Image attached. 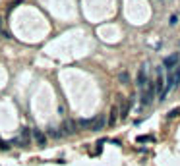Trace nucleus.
Returning a JSON list of instances; mask_svg holds the SVG:
<instances>
[{
  "mask_svg": "<svg viewBox=\"0 0 180 166\" xmlns=\"http://www.w3.org/2000/svg\"><path fill=\"white\" fill-rule=\"evenodd\" d=\"M155 93H159V101H165V70L163 66L157 68V77H155Z\"/></svg>",
  "mask_w": 180,
  "mask_h": 166,
  "instance_id": "1",
  "label": "nucleus"
},
{
  "mask_svg": "<svg viewBox=\"0 0 180 166\" xmlns=\"http://www.w3.org/2000/svg\"><path fill=\"white\" fill-rule=\"evenodd\" d=\"M153 97H155V83H153V79H147L145 87L141 89V105H144V106L151 105Z\"/></svg>",
  "mask_w": 180,
  "mask_h": 166,
  "instance_id": "2",
  "label": "nucleus"
},
{
  "mask_svg": "<svg viewBox=\"0 0 180 166\" xmlns=\"http://www.w3.org/2000/svg\"><path fill=\"white\" fill-rule=\"evenodd\" d=\"M176 66H178V54H171V56H167V58L163 60V70H165L167 74H171Z\"/></svg>",
  "mask_w": 180,
  "mask_h": 166,
  "instance_id": "3",
  "label": "nucleus"
},
{
  "mask_svg": "<svg viewBox=\"0 0 180 166\" xmlns=\"http://www.w3.org/2000/svg\"><path fill=\"white\" fill-rule=\"evenodd\" d=\"M105 116L101 114V116H95V118H91V126H89V129L91 131H99V129H103V126H105Z\"/></svg>",
  "mask_w": 180,
  "mask_h": 166,
  "instance_id": "4",
  "label": "nucleus"
},
{
  "mask_svg": "<svg viewBox=\"0 0 180 166\" xmlns=\"http://www.w3.org/2000/svg\"><path fill=\"white\" fill-rule=\"evenodd\" d=\"M145 83H147V68L145 66H141L140 71H137V89H144L145 87Z\"/></svg>",
  "mask_w": 180,
  "mask_h": 166,
  "instance_id": "5",
  "label": "nucleus"
},
{
  "mask_svg": "<svg viewBox=\"0 0 180 166\" xmlns=\"http://www.w3.org/2000/svg\"><path fill=\"white\" fill-rule=\"evenodd\" d=\"M31 133H33V139L37 141V145H39V147H45V145H47V137H45V133L41 131V129H33Z\"/></svg>",
  "mask_w": 180,
  "mask_h": 166,
  "instance_id": "6",
  "label": "nucleus"
},
{
  "mask_svg": "<svg viewBox=\"0 0 180 166\" xmlns=\"http://www.w3.org/2000/svg\"><path fill=\"white\" fill-rule=\"evenodd\" d=\"M62 133H66V135H72V133H76V122L66 120L64 124H62Z\"/></svg>",
  "mask_w": 180,
  "mask_h": 166,
  "instance_id": "7",
  "label": "nucleus"
},
{
  "mask_svg": "<svg viewBox=\"0 0 180 166\" xmlns=\"http://www.w3.org/2000/svg\"><path fill=\"white\" fill-rule=\"evenodd\" d=\"M116 120H118V108L112 106L110 108V118H109V126H114Z\"/></svg>",
  "mask_w": 180,
  "mask_h": 166,
  "instance_id": "8",
  "label": "nucleus"
},
{
  "mask_svg": "<svg viewBox=\"0 0 180 166\" xmlns=\"http://www.w3.org/2000/svg\"><path fill=\"white\" fill-rule=\"evenodd\" d=\"M130 106H132V101H126V102H124V106H122V110H120V118H122V120H124L126 116H128Z\"/></svg>",
  "mask_w": 180,
  "mask_h": 166,
  "instance_id": "9",
  "label": "nucleus"
},
{
  "mask_svg": "<svg viewBox=\"0 0 180 166\" xmlns=\"http://www.w3.org/2000/svg\"><path fill=\"white\" fill-rule=\"evenodd\" d=\"M136 141L137 143H151V141H155V137H153V135H140Z\"/></svg>",
  "mask_w": 180,
  "mask_h": 166,
  "instance_id": "10",
  "label": "nucleus"
},
{
  "mask_svg": "<svg viewBox=\"0 0 180 166\" xmlns=\"http://www.w3.org/2000/svg\"><path fill=\"white\" fill-rule=\"evenodd\" d=\"M118 79H120V83H128L130 77H128V74H126V71H122V74L118 75Z\"/></svg>",
  "mask_w": 180,
  "mask_h": 166,
  "instance_id": "11",
  "label": "nucleus"
},
{
  "mask_svg": "<svg viewBox=\"0 0 180 166\" xmlns=\"http://www.w3.org/2000/svg\"><path fill=\"white\" fill-rule=\"evenodd\" d=\"M178 114H180V108H174V110H171L167 116H168V118H174V116H178Z\"/></svg>",
  "mask_w": 180,
  "mask_h": 166,
  "instance_id": "12",
  "label": "nucleus"
},
{
  "mask_svg": "<svg viewBox=\"0 0 180 166\" xmlns=\"http://www.w3.org/2000/svg\"><path fill=\"white\" fill-rule=\"evenodd\" d=\"M47 133H49L50 137H58V135H60V133H58L56 129H52V128H49V131H47Z\"/></svg>",
  "mask_w": 180,
  "mask_h": 166,
  "instance_id": "13",
  "label": "nucleus"
},
{
  "mask_svg": "<svg viewBox=\"0 0 180 166\" xmlns=\"http://www.w3.org/2000/svg\"><path fill=\"white\" fill-rule=\"evenodd\" d=\"M8 147H10V145H8V143H4L2 139H0V149H8Z\"/></svg>",
  "mask_w": 180,
  "mask_h": 166,
  "instance_id": "14",
  "label": "nucleus"
},
{
  "mask_svg": "<svg viewBox=\"0 0 180 166\" xmlns=\"http://www.w3.org/2000/svg\"><path fill=\"white\" fill-rule=\"evenodd\" d=\"M0 27H2V18H0Z\"/></svg>",
  "mask_w": 180,
  "mask_h": 166,
  "instance_id": "15",
  "label": "nucleus"
}]
</instances>
